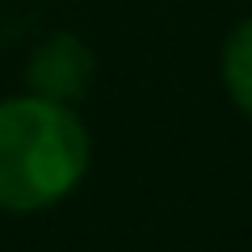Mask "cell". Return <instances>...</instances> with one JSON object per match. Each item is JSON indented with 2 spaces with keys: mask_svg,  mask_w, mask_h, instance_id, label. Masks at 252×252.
I'll use <instances>...</instances> for the list:
<instances>
[{
  "mask_svg": "<svg viewBox=\"0 0 252 252\" xmlns=\"http://www.w3.org/2000/svg\"><path fill=\"white\" fill-rule=\"evenodd\" d=\"M89 172V130L72 105L0 101V210L34 215L63 202Z\"/></svg>",
  "mask_w": 252,
  "mask_h": 252,
  "instance_id": "obj_1",
  "label": "cell"
},
{
  "mask_svg": "<svg viewBox=\"0 0 252 252\" xmlns=\"http://www.w3.org/2000/svg\"><path fill=\"white\" fill-rule=\"evenodd\" d=\"M97 59L76 34H51L34 46L26 63V93L30 97L55 101V105H76L93 89Z\"/></svg>",
  "mask_w": 252,
  "mask_h": 252,
  "instance_id": "obj_2",
  "label": "cell"
},
{
  "mask_svg": "<svg viewBox=\"0 0 252 252\" xmlns=\"http://www.w3.org/2000/svg\"><path fill=\"white\" fill-rule=\"evenodd\" d=\"M223 84L231 101L252 118V17L240 21L223 46Z\"/></svg>",
  "mask_w": 252,
  "mask_h": 252,
  "instance_id": "obj_3",
  "label": "cell"
}]
</instances>
